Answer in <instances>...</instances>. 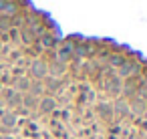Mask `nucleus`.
<instances>
[{
  "instance_id": "20e7f679",
  "label": "nucleus",
  "mask_w": 147,
  "mask_h": 139,
  "mask_svg": "<svg viewBox=\"0 0 147 139\" xmlns=\"http://www.w3.org/2000/svg\"><path fill=\"white\" fill-rule=\"evenodd\" d=\"M38 43H40V47H45V49H57L59 47V43H61V38H59V34H51V32H45L42 36H38Z\"/></svg>"
},
{
  "instance_id": "f3484780",
  "label": "nucleus",
  "mask_w": 147,
  "mask_h": 139,
  "mask_svg": "<svg viewBox=\"0 0 147 139\" xmlns=\"http://www.w3.org/2000/svg\"><path fill=\"white\" fill-rule=\"evenodd\" d=\"M2 139H12V137H2Z\"/></svg>"
},
{
  "instance_id": "6e6552de",
  "label": "nucleus",
  "mask_w": 147,
  "mask_h": 139,
  "mask_svg": "<svg viewBox=\"0 0 147 139\" xmlns=\"http://www.w3.org/2000/svg\"><path fill=\"white\" fill-rule=\"evenodd\" d=\"M38 107H40V113H51L55 107H57V101L53 97H42L38 101Z\"/></svg>"
},
{
  "instance_id": "2eb2a0df",
  "label": "nucleus",
  "mask_w": 147,
  "mask_h": 139,
  "mask_svg": "<svg viewBox=\"0 0 147 139\" xmlns=\"http://www.w3.org/2000/svg\"><path fill=\"white\" fill-rule=\"evenodd\" d=\"M10 28H12L10 18H8V16H4V14H0V32H8Z\"/></svg>"
},
{
  "instance_id": "4468645a",
  "label": "nucleus",
  "mask_w": 147,
  "mask_h": 139,
  "mask_svg": "<svg viewBox=\"0 0 147 139\" xmlns=\"http://www.w3.org/2000/svg\"><path fill=\"white\" fill-rule=\"evenodd\" d=\"M97 111H99V115H103L105 119H111V117H113V107L107 105V103H101Z\"/></svg>"
},
{
  "instance_id": "f257e3e1",
  "label": "nucleus",
  "mask_w": 147,
  "mask_h": 139,
  "mask_svg": "<svg viewBox=\"0 0 147 139\" xmlns=\"http://www.w3.org/2000/svg\"><path fill=\"white\" fill-rule=\"evenodd\" d=\"M30 75L34 81H42L45 77H49V63L42 59H36L30 63Z\"/></svg>"
},
{
  "instance_id": "a211bd4d",
  "label": "nucleus",
  "mask_w": 147,
  "mask_h": 139,
  "mask_svg": "<svg viewBox=\"0 0 147 139\" xmlns=\"http://www.w3.org/2000/svg\"><path fill=\"white\" fill-rule=\"evenodd\" d=\"M0 131H2V123H0Z\"/></svg>"
},
{
  "instance_id": "9b49d317",
  "label": "nucleus",
  "mask_w": 147,
  "mask_h": 139,
  "mask_svg": "<svg viewBox=\"0 0 147 139\" xmlns=\"http://www.w3.org/2000/svg\"><path fill=\"white\" fill-rule=\"evenodd\" d=\"M131 101H133V103H131L133 113H135V115H143V113H145V109H147V103H145L143 99H139V97H133Z\"/></svg>"
},
{
  "instance_id": "9d476101",
  "label": "nucleus",
  "mask_w": 147,
  "mask_h": 139,
  "mask_svg": "<svg viewBox=\"0 0 147 139\" xmlns=\"http://www.w3.org/2000/svg\"><path fill=\"white\" fill-rule=\"evenodd\" d=\"M42 87H45L47 91H53V93H57V91L61 89V81H59L57 77H45V83H42Z\"/></svg>"
},
{
  "instance_id": "f03ea898",
  "label": "nucleus",
  "mask_w": 147,
  "mask_h": 139,
  "mask_svg": "<svg viewBox=\"0 0 147 139\" xmlns=\"http://www.w3.org/2000/svg\"><path fill=\"white\" fill-rule=\"evenodd\" d=\"M139 71H141V67H139V63H133V61H125L121 67H119V75L117 77H121V79H127V77H135V75H139Z\"/></svg>"
},
{
  "instance_id": "39448f33",
  "label": "nucleus",
  "mask_w": 147,
  "mask_h": 139,
  "mask_svg": "<svg viewBox=\"0 0 147 139\" xmlns=\"http://www.w3.org/2000/svg\"><path fill=\"white\" fill-rule=\"evenodd\" d=\"M4 99H6V103L10 107H20L22 105V95L18 91H14V89H6L4 91Z\"/></svg>"
},
{
  "instance_id": "ddd939ff",
  "label": "nucleus",
  "mask_w": 147,
  "mask_h": 139,
  "mask_svg": "<svg viewBox=\"0 0 147 139\" xmlns=\"http://www.w3.org/2000/svg\"><path fill=\"white\" fill-rule=\"evenodd\" d=\"M28 87H30V79H26V77H20V79H16L14 81V91H28Z\"/></svg>"
},
{
  "instance_id": "dca6fc26",
  "label": "nucleus",
  "mask_w": 147,
  "mask_h": 139,
  "mask_svg": "<svg viewBox=\"0 0 147 139\" xmlns=\"http://www.w3.org/2000/svg\"><path fill=\"white\" fill-rule=\"evenodd\" d=\"M125 61H127V59L121 57V55H111V57H109V65H111V67H121Z\"/></svg>"
},
{
  "instance_id": "f8f14e48",
  "label": "nucleus",
  "mask_w": 147,
  "mask_h": 139,
  "mask_svg": "<svg viewBox=\"0 0 147 139\" xmlns=\"http://www.w3.org/2000/svg\"><path fill=\"white\" fill-rule=\"evenodd\" d=\"M28 93L40 99V95L45 93V87H42V81H30V87H28Z\"/></svg>"
},
{
  "instance_id": "0eeeda50",
  "label": "nucleus",
  "mask_w": 147,
  "mask_h": 139,
  "mask_svg": "<svg viewBox=\"0 0 147 139\" xmlns=\"http://www.w3.org/2000/svg\"><path fill=\"white\" fill-rule=\"evenodd\" d=\"M38 97H34V95H30V93H26V95H22V107L26 109V111H30V109H36L38 107Z\"/></svg>"
},
{
  "instance_id": "7ed1b4c3",
  "label": "nucleus",
  "mask_w": 147,
  "mask_h": 139,
  "mask_svg": "<svg viewBox=\"0 0 147 139\" xmlns=\"http://www.w3.org/2000/svg\"><path fill=\"white\" fill-rule=\"evenodd\" d=\"M105 89H107L111 95H119V93L123 91V81H121V77L111 75V77L107 79V83H105Z\"/></svg>"
},
{
  "instance_id": "1a4fd4ad",
  "label": "nucleus",
  "mask_w": 147,
  "mask_h": 139,
  "mask_svg": "<svg viewBox=\"0 0 147 139\" xmlns=\"http://www.w3.org/2000/svg\"><path fill=\"white\" fill-rule=\"evenodd\" d=\"M113 113H117L119 117H125V115H129V103H127L125 99H119V101L113 105Z\"/></svg>"
},
{
  "instance_id": "423d86ee",
  "label": "nucleus",
  "mask_w": 147,
  "mask_h": 139,
  "mask_svg": "<svg viewBox=\"0 0 147 139\" xmlns=\"http://www.w3.org/2000/svg\"><path fill=\"white\" fill-rule=\"evenodd\" d=\"M65 71H67V63H61V61H57V59H53V63L49 65V73H51L53 77H61Z\"/></svg>"
}]
</instances>
